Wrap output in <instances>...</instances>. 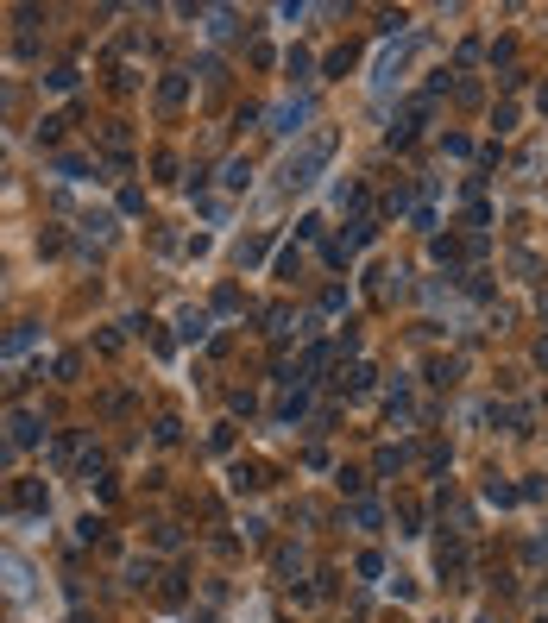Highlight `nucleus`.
<instances>
[{"label":"nucleus","instance_id":"obj_1","mask_svg":"<svg viewBox=\"0 0 548 623\" xmlns=\"http://www.w3.org/2000/svg\"><path fill=\"white\" fill-rule=\"evenodd\" d=\"M328 158H334V132L322 126V132H309V145H303V151H290V158H284L277 189H284V196H290V189H309V183H315V170H322Z\"/></svg>","mask_w":548,"mask_h":623},{"label":"nucleus","instance_id":"obj_2","mask_svg":"<svg viewBox=\"0 0 548 623\" xmlns=\"http://www.w3.org/2000/svg\"><path fill=\"white\" fill-rule=\"evenodd\" d=\"M0 592L6 599H32V561H19V554H0Z\"/></svg>","mask_w":548,"mask_h":623},{"label":"nucleus","instance_id":"obj_3","mask_svg":"<svg viewBox=\"0 0 548 623\" xmlns=\"http://www.w3.org/2000/svg\"><path fill=\"white\" fill-rule=\"evenodd\" d=\"M404 57H410V44H385V51H379V63H372V89H391V82H398V70H404Z\"/></svg>","mask_w":548,"mask_h":623},{"label":"nucleus","instance_id":"obj_4","mask_svg":"<svg viewBox=\"0 0 548 623\" xmlns=\"http://www.w3.org/2000/svg\"><path fill=\"white\" fill-rule=\"evenodd\" d=\"M303 114H309L303 101H284V108L272 114V132H296V120H303Z\"/></svg>","mask_w":548,"mask_h":623},{"label":"nucleus","instance_id":"obj_5","mask_svg":"<svg viewBox=\"0 0 548 623\" xmlns=\"http://www.w3.org/2000/svg\"><path fill=\"white\" fill-rule=\"evenodd\" d=\"M202 334H208V315L189 309V315H183V340H202Z\"/></svg>","mask_w":548,"mask_h":623},{"label":"nucleus","instance_id":"obj_6","mask_svg":"<svg viewBox=\"0 0 548 623\" xmlns=\"http://www.w3.org/2000/svg\"><path fill=\"white\" fill-rule=\"evenodd\" d=\"M158 101H164V108H177V101H183V76H170V82L158 89Z\"/></svg>","mask_w":548,"mask_h":623},{"label":"nucleus","instance_id":"obj_7","mask_svg":"<svg viewBox=\"0 0 548 623\" xmlns=\"http://www.w3.org/2000/svg\"><path fill=\"white\" fill-rule=\"evenodd\" d=\"M19 347H32V321H25V328H13V334H6V347H0V353H19Z\"/></svg>","mask_w":548,"mask_h":623},{"label":"nucleus","instance_id":"obj_8","mask_svg":"<svg viewBox=\"0 0 548 623\" xmlns=\"http://www.w3.org/2000/svg\"><path fill=\"white\" fill-rule=\"evenodd\" d=\"M13 441H38V422L32 416H13Z\"/></svg>","mask_w":548,"mask_h":623},{"label":"nucleus","instance_id":"obj_9","mask_svg":"<svg viewBox=\"0 0 548 623\" xmlns=\"http://www.w3.org/2000/svg\"><path fill=\"white\" fill-rule=\"evenodd\" d=\"M0 108H6V95H0Z\"/></svg>","mask_w":548,"mask_h":623}]
</instances>
